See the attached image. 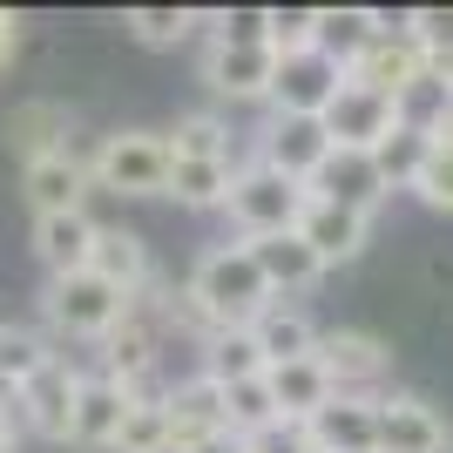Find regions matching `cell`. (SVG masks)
Masks as SVG:
<instances>
[{
  "label": "cell",
  "mask_w": 453,
  "mask_h": 453,
  "mask_svg": "<svg viewBox=\"0 0 453 453\" xmlns=\"http://www.w3.org/2000/svg\"><path fill=\"white\" fill-rule=\"evenodd\" d=\"M20 447V419H14V406H0V453H14Z\"/></svg>",
  "instance_id": "41"
},
{
  "label": "cell",
  "mask_w": 453,
  "mask_h": 453,
  "mask_svg": "<svg viewBox=\"0 0 453 453\" xmlns=\"http://www.w3.org/2000/svg\"><path fill=\"white\" fill-rule=\"evenodd\" d=\"M224 217L237 230V244H257V237H278V230H298L304 217V183L265 170V163H237L224 196Z\"/></svg>",
  "instance_id": "2"
},
{
  "label": "cell",
  "mask_w": 453,
  "mask_h": 453,
  "mask_svg": "<svg viewBox=\"0 0 453 453\" xmlns=\"http://www.w3.org/2000/svg\"><path fill=\"white\" fill-rule=\"evenodd\" d=\"M163 142H170V156H189V163H237V135H230L224 115H210V109L176 115V129Z\"/></svg>",
  "instance_id": "28"
},
{
  "label": "cell",
  "mask_w": 453,
  "mask_h": 453,
  "mask_svg": "<svg viewBox=\"0 0 453 453\" xmlns=\"http://www.w3.org/2000/svg\"><path fill=\"white\" fill-rule=\"evenodd\" d=\"M170 386H150V393H129V413L115 426L109 453H170Z\"/></svg>",
  "instance_id": "27"
},
{
  "label": "cell",
  "mask_w": 453,
  "mask_h": 453,
  "mask_svg": "<svg viewBox=\"0 0 453 453\" xmlns=\"http://www.w3.org/2000/svg\"><path fill=\"white\" fill-rule=\"evenodd\" d=\"M372 453H447V419L413 393H379Z\"/></svg>",
  "instance_id": "11"
},
{
  "label": "cell",
  "mask_w": 453,
  "mask_h": 453,
  "mask_svg": "<svg viewBox=\"0 0 453 453\" xmlns=\"http://www.w3.org/2000/svg\"><path fill=\"white\" fill-rule=\"evenodd\" d=\"M0 406H14V386H7V379H0Z\"/></svg>",
  "instance_id": "43"
},
{
  "label": "cell",
  "mask_w": 453,
  "mask_h": 453,
  "mask_svg": "<svg viewBox=\"0 0 453 453\" xmlns=\"http://www.w3.org/2000/svg\"><path fill=\"white\" fill-rule=\"evenodd\" d=\"M14 48H20V14H7V7H0V75L14 68Z\"/></svg>",
  "instance_id": "39"
},
{
  "label": "cell",
  "mask_w": 453,
  "mask_h": 453,
  "mask_svg": "<svg viewBox=\"0 0 453 453\" xmlns=\"http://www.w3.org/2000/svg\"><path fill=\"white\" fill-rule=\"evenodd\" d=\"M170 453H203L210 440H224V386H210L203 372L183 379V386H170Z\"/></svg>",
  "instance_id": "16"
},
{
  "label": "cell",
  "mask_w": 453,
  "mask_h": 453,
  "mask_svg": "<svg viewBox=\"0 0 453 453\" xmlns=\"http://www.w3.org/2000/svg\"><path fill=\"white\" fill-rule=\"evenodd\" d=\"M196 372H203L210 386H237V379L265 372V359H257L250 332H210V339H203V365H196Z\"/></svg>",
  "instance_id": "32"
},
{
  "label": "cell",
  "mask_w": 453,
  "mask_h": 453,
  "mask_svg": "<svg viewBox=\"0 0 453 453\" xmlns=\"http://www.w3.org/2000/svg\"><path fill=\"white\" fill-rule=\"evenodd\" d=\"M265 386H271V406H278V419H284V426H304V419H311V413L325 406V399H332V379H325V365H319V359L271 365V372H265Z\"/></svg>",
  "instance_id": "25"
},
{
  "label": "cell",
  "mask_w": 453,
  "mask_h": 453,
  "mask_svg": "<svg viewBox=\"0 0 453 453\" xmlns=\"http://www.w3.org/2000/svg\"><path fill=\"white\" fill-rule=\"evenodd\" d=\"M95 217L88 210H55V217H35V257L48 265V278H68V271H88L95 250Z\"/></svg>",
  "instance_id": "22"
},
{
  "label": "cell",
  "mask_w": 453,
  "mask_h": 453,
  "mask_svg": "<svg viewBox=\"0 0 453 453\" xmlns=\"http://www.w3.org/2000/svg\"><path fill=\"white\" fill-rule=\"evenodd\" d=\"M271 75H278L271 48H230V41L203 48V88L224 102H271Z\"/></svg>",
  "instance_id": "15"
},
{
  "label": "cell",
  "mask_w": 453,
  "mask_h": 453,
  "mask_svg": "<svg viewBox=\"0 0 453 453\" xmlns=\"http://www.w3.org/2000/svg\"><path fill=\"white\" fill-rule=\"evenodd\" d=\"M68 135H75V115L61 109L55 95H27V102H14V109L0 115V142H7V156H20V163L68 150Z\"/></svg>",
  "instance_id": "14"
},
{
  "label": "cell",
  "mask_w": 453,
  "mask_h": 453,
  "mask_svg": "<svg viewBox=\"0 0 453 453\" xmlns=\"http://www.w3.org/2000/svg\"><path fill=\"white\" fill-rule=\"evenodd\" d=\"M379 20V35L359 48V61L345 68V81H359V88H372V95H406L419 75H426V55H419L413 41H406V27H399L393 14H372Z\"/></svg>",
  "instance_id": "7"
},
{
  "label": "cell",
  "mask_w": 453,
  "mask_h": 453,
  "mask_svg": "<svg viewBox=\"0 0 453 453\" xmlns=\"http://www.w3.org/2000/svg\"><path fill=\"white\" fill-rule=\"evenodd\" d=\"M413 196L426 210H447L453 217V115L440 129H426V163H419V176H413Z\"/></svg>",
  "instance_id": "31"
},
{
  "label": "cell",
  "mask_w": 453,
  "mask_h": 453,
  "mask_svg": "<svg viewBox=\"0 0 453 453\" xmlns=\"http://www.w3.org/2000/svg\"><path fill=\"white\" fill-rule=\"evenodd\" d=\"M88 271L109 291H122V298H142L156 284V265H150V244L135 237V230H122V224H102L95 230V250H88Z\"/></svg>",
  "instance_id": "19"
},
{
  "label": "cell",
  "mask_w": 453,
  "mask_h": 453,
  "mask_svg": "<svg viewBox=\"0 0 453 453\" xmlns=\"http://www.w3.org/2000/svg\"><path fill=\"white\" fill-rule=\"evenodd\" d=\"M163 339H170V325H163V291L150 284L142 298H129L122 325L102 339V379H115L122 393H150L156 386V359H163Z\"/></svg>",
  "instance_id": "4"
},
{
  "label": "cell",
  "mask_w": 453,
  "mask_h": 453,
  "mask_svg": "<svg viewBox=\"0 0 453 453\" xmlns=\"http://www.w3.org/2000/svg\"><path fill=\"white\" fill-rule=\"evenodd\" d=\"M250 265L265 271L271 298H291V291H304V284H319V278H325V265L311 257V250H304V237H298V230L257 237V244H250Z\"/></svg>",
  "instance_id": "24"
},
{
  "label": "cell",
  "mask_w": 453,
  "mask_h": 453,
  "mask_svg": "<svg viewBox=\"0 0 453 453\" xmlns=\"http://www.w3.org/2000/svg\"><path fill=\"white\" fill-rule=\"evenodd\" d=\"M20 189H27V203L35 217H55V210H81L88 196V156L75 150H55V156H35V163H20Z\"/></svg>",
  "instance_id": "18"
},
{
  "label": "cell",
  "mask_w": 453,
  "mask_h": 453,
  "mask_svg": "<svg viewBox=\"0 0 453 453\" xmlns=\"http://www.w3.org/2000/svg\"><path fill=\"white\" fill-rule=\"evenodd\" d=\"M183 298L196 304V319L210 325V332H244L257 311L271 304V284L265 271L250 265V244H210L196 265H189L183 278Z\"/></svg>",
  "instance_id": "1"
},
{
  "label": "cell",
  "mask_w": 453,
  "mask_h": 453,
  "mask_svg": "<svg viewBox=\"0 0 453 453\" xmlns=\"http://www.w3.org/2000/svg\"><path fill=\"white\" fill-rule=\"evenodd\" d=\"M345 88V68L325 61L319 48H298V55H278V75H271V109L278 115H311L319 122Z\"/></svg>",
  "instance_id": "9"
},
{
  "label": "cell",
  "mask_w": 453,
  "mask_h": 453,
  "mask_svg": "<svg viewBox=\"0 0 453 453\" xmlns=\"http://www.w3.org/2000/svg\"><path fill=\"white\" fill-rule=\"evenodd\" d=\"M271 55H298V48H311V14H284V7H271Z\"/></svg>",
  "instance_id": "37"
},
{
  "label": "cell",
  "mask_w": 453,
  "mask_h": 453,
  "mask_svg": "<svg viewBox=\"0 0 453 453\" xmlns=\"http://www.w3.org/2000/svg\"><path fill=\"white\" fill-rule=\"evenodd\" d=\"M304 189H311V196H325V203L359 210V217H372V210L393 196V189H386V176H379V163H372V156H359V150H332Z\"/></svg>",
  "instance_id": "17"
},
{
  "label": "cell",
  "mask_w": 453,
  "mask_h": 453,
  "mask_svg": "<svg viewBox=\"0 0 453 453\" xmlns=\"http://www.w3.org/2000/svg\"><path fill=\"white\" fill-rule=\"evenodd\" d=\"M75 393H81V372L68 359H48L27 386L14 393V419L27 426V434H41V440H55V447H68V419H75Z\"/></svg>",
  "instance_id": "8"
},
{
  "label": "cell",
  "mask_w": 453,
  "mask_h": 453,
  "mask_svg": "<svg viewBox=\"0 0 453 453\" xmlns=\"http://www.w3.org/2000/svg\"><path fill=\"white\" fill-rule=\"evenodd\" d=\"M426 75H434V81H440V95L453 102V55H434V61H426Z\"/></svg>",
  "instance_id": "40"
},
{
  "label": "cell",
  "mask_w": 453,
  "mask_h": 453,
  "mask_svg": "<svg viewBox=\"0 0 453 453\" xmlns=\"http://www.w3.org/2000/svg\"><path fill=\"white\" fill-rule=\"evenodd\" d=\"M129 413V393L102 372H81V393H75V419H68V440L75 447H115V426Z\"/></svg>",
  "instance_id": "23"
},
{
  "label": "cell",
  "mask_w": 453,
  "mask_h": 453,
  "mask_svg": "<svg viewBox=\"0 0 453 453\" xmlns=\"http://www.w3.org/2000/svg\"><path fill=\"white\" fill-rule=\"evenodd\" d=\"M48 359H55V345L41 339L35 325H0V379H7L14 393H20V386H27Z\"/></svg>",
  "instance_id": "33"
},
{
  "label": "cell",
  "mask_w": 453,
  "mask_h": 453,
  "mask_svg": "<svg viewBox=\"0 0 453 453\" xmlns=\"http://www.w3.org/2000/svg\"><path fill=\"white\" fill-rule=\"evenodd\" d=\"M122 311H129V298H122V291H109L95 271L48 278V291H41V319L55 325L61 339H95V345H102L115 325H122Z\"/></svg>",
  "instance_id": "5"
},
{
  "label": "cell",
  "mask_w": 453,
  "mask_h": 453,
  "mask_svg": "<svg viewBox=\"0 0 453 453\" xmlns=\"http://www.w3.org/2000/svg\"><path fill=\"white\" fill-rule=\"evenodd\" d=\"M399 27H406V41H413L426 61H434V55H453V7H413Z\"/></svg>",
  "instance_id": "36"
},
{
  "label": "cell",
  "mask_w": 453,
  "mask_h": 453,
  "mask_svg": "<svg viewBox=\"0 0 453 453\" xmlns=\"http://www.w3.org/2000/svg\"><path fill=\"white\" fill-rule=\"evenodd\" d=\"M122 27H129L142 48H183V41L196 35V7H129Z\"/></svg>",
  "instance_id": "34"
},
{
  "label": "cell",
  "mask_w": 453,
  "mask_h": 453,
  "mask_svg": "<svg viewBox=\"0 0 453 453\" xmlns=\"http://www.w3.org/2000/svg\"><path fill=\"white\" fill-rule=\"evenodd\" d=\"M88 183L109 196H163L170 189V142L156 129H115L88 150Z\"/></svg>",
  "instance_id": "3"
},
{
  "label": "cell",
  "mask_w": 453,
  "mask_h": 453,
  "mask_svg": "<svg viewBox=\"0 0 453 453\" xmlns=\"http://www.w3.org/2000/svg\"><path fill=\"white\" fill-rule=\"evenodd\" d=\"M372 163H379V176H386V189H413L419 163H426V129H406V122H399L372 150Z\"/></svg>",
  "instance_id": "35"
},
{
  "label": "cell",
  "mask_w": 453,
  "mask_h": 453,
  "mask_svg": "<svg viewBox=\"0 0 453 453\" xmlns=\"http://www.w3.org/2000/svg\"><path fill=\"white\" fill-rule=\"evenodd\" d=\"M203 453H250V447H244V440H237V434H224V440H210Z\"/></svg>",
  "instance_id": "42"
},
{
  "label": "cell",
  "mask_w": 453,
  "mask_h": 453,
  "mask_svg": "<svg viewBox=\"0 0 453 453\" xmlns=\"http://www.w3.org/2000/svg\"><path fill=\"white\" fill-rule=\"evenodd\" d=\"M230 176H237V163H189V156H170V189H163V196H176L183 210H224Z\"/></svg>",
  "instance_id": "29"
},
{
  "label": "cell",
  "mask_w": 453,
  "mask_h": 453,
  "mask_svg": "<svg viewBox=\"0 0 453 453\" xmlns=\"http://www.w3.org/2000/svg\"><path fill=\"white\" fill-rule=\"evenodd\" d=\"M325 156H332V135H325V122H311V115H271L265 135H257V163L291 176V183H311Z\"/></svg>",
  "instance_id": "12"
},
{
  "label": "cell",
  "mask_w": 453,
  "mask_h": 453,
  "mask_svg": "<svg viewBox=\"0 0 453 453\" xmlns=\"http://www.w3.org/2000/svg\"><path fill=\"white\" fill-rule=\"evenodd\" d=\"M224 426H230L237 440H257V434H271V426H284L278 406H271L265 372H257V379H237V386H224Z\"/></svg>",
  "instance_id": "30"
},
{
  "label": "cell",
  "mask_w": 453,
  "mask_h": 453,
  "mask_svg": "<svg viewBox=\"0 0 453 453\" xmlns=\"http://www.w3.org/2000/svg\"><path fill=\"white\" fill-rule=\"evenodd\" d=\"M244 332H250V345H257L265 372H271V365H291V359H311V345H319V325L304 319L298 304H284V298H271Z\"/></svg>",
  "instance_id": "21"
},
{
  "label": "cell",
  "mask_w": 453,
  "mask_h": 453,
  "mask_svg": "<svg viewBox=\"0 0 453 453\" xmlns=\"http://www.w3.org/2000/svg\"><path fill=\"white\" fill-rule=\"evenodd\" d=\"M298 237H304V250H311V257L332 271V265H352V257L365 250V237H372V217H359V210H345V203H325V196H311V189H304Z\"/></svg>",
  "instance_id": "13"
},
{
  "label": "cell",
  "mask_w": 453,
  "mask_h": 453,
  "mask_svg": "<svg viewBox=\"0 0 453 453\" xmlns=\"http://www.w3.org/2000/svg\"><path fill=\"white\" fill-rule=\"evenodd\" d=\"M311 359L325 365L332 393H345V399H379V386H386V372H393V352H386V339H372V332H352V325H339V332H319Z\"/></svg>",
  "instance_id": "6"
},
{
  "label": "cell",
  "mask_w": 453,
  "mask_h": 453,
  "mask_svg": "<svg viewBox=\"0 0 453 453\" xmlns=\"http://www.w3.org/2000/svg\"><path fill=\"white\" fill-rule=\"evenodd\" d=\"M372 406L379 399H345L332 393L298 434L311 440V453H372Z\"/></svg>",
  "instance_id": "20"
},
{
  "label": "cell",
  "mask_w": 453,
  "mask_h": 453,
  "mask_svg": "<svg viewBox=\"0 0 453 453\" xmlns=\"http://www.w3.org/2000/svg\"><path fill=\"white\" fill-rule=\"evenodd\" d=\"M372 35H379L372 7H311V48L325 61H339V68H352Z\"/></svg>",
  "instance_id": "26"
},
{
  "label": "cell",
  "mask_w": 453,
  "mask_h": 453,
  "mask_svg": "<svg viewBox=\"0 0 453 453\" xmlns=\"http://www.w3.org/2000/svg\"><path fill=\"white\" fill-rule=\"evenodd\" d=\"M250 453H311V440L298 434V426H271V434H257V440H244Z\"/></svg>",
  "instance_id": "38"
},
{
  "label": "cell",
  "mask_w": 453,
  "mask_h": 453,
  "mask_svg": "<svg viewBox=\"0 0 453 453\" xmlns=\"http://www.w3.org/2000/svg\"><path fill=\"white\" fill-rule=\"evenodd\" d=\"M319 122H325V135H332V150H359V156H372L379 142L399 129V102H393V95L359 88V81H345L339 102H332Z\"/></svg>",
  "instance_id": "10"
}]
</instances>
